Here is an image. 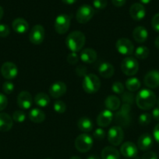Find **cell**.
<instances>
[{"label": "cell", "mask_w": 159, "mask_h": 159, "mask_svg": "<svg viewBox=\"0 0 159 159\" xmlns=\"http://www.w3.org/2000/svg\"><path fill=\"white\" fill-rule=\"evenodd\" d=\"M157 102L156 96L153 91L148 89H143L137 93L136 96V103L137 107L143 110L152 109Z\"/></svg>", "instance_id": "cell-1"}, {"label": "cell", "mask_w": 159, "mask_h": 159, "mask_svg": "<svg viewBox=\"0 0 159 159\" xmlns=\"http://www.w3.org/2000/svg\"><path fill=\"white\" fill-rule=\"evenodd\" d=\"M86 38L84 34L80 31H73L67 36L65 39V44L71 52H79L85 44Z\"/></svg>", "instance_id": "cell-2"}, {"label": "cell", "mask_w": 159, "mask_h": 159, "mask_svg": "<svg viewBox=\"0 0 159 159\" xmlns=\"http://www.w3.org/2000/svg\"><path fill=\"white\" fill-rule=\"evenodd\" d=\"M83 89L88 94L97 93L101 87V82L97 75L94 74H87L83 80Z\"/></svg>", "instance_id": "cell-3"}, {"label": "cell", "mask_w": 159, "mask_h": 159, "mask_svg": "<svg viewBox=\"0 0 159 159\" xmlns=\"http://www.w3.org/2000/svg\"><path fill=\"white\" fill-rule=\"evenodd\" d=\"M93 146V138L90 135L84 133L80 134L75 140V147L78 152L85 153L89 152Z\"/></svg>", "instance_id": "cell-4"}, {"label": "cell", "mask_w": 159, "mask_h": 159, "mask_svg": "<svg viewBox=\"0 0 159 159\" xmlns=\"http://www.w3.org/2000/svg\"><path fill=\"white\" fill-rule=\"evenodd\" d=\"M71 23V16L60 14L55 18L54 23L55 30L59 34H65L69 30Z\"/></svg>", "instance_id": "cell-5"}, {"label": "cell", "mask_w": 159, "mask_h": 159, "mask_svg": "<svg viewBox=\"0 0 159 159\" xmlns=\"http://www.w3.org/2000/svg\"><path fill=\"white\" fill-rule=\"evenodd\" d=\"M121 70L126 75L132 76L137 73L139 70V64L132 57H126L121 64Z\"/></svg>", "instance_id": "cell-6"}, {"label": "cell", "mask_w": 159, "mask_h": 159, "mask_svg": "<svg viewBox=\"0 0 159 159\" xmlns=\"http://www.w3.org/2000/svg\"><path fill=\"white\" fill-rule=\"evenodd\" d=\"M94 15V9L90 5H82L78 9L76 14V18L78 23H87L93 18Z\"/></svg>", "instance_id": "cell-7"}, {"label": "cell", "mask_w": 159, "mask_h": 159, "mask_svg": "<svg viewBox=\"0 0 159 159\" xmlns=\"http://www.w3.org/2000/svg\"><path fill=\"white\" fill-rule=\"evenodd\" d=\"M124 138V132L119 126H114L109 129L108 132V141L113 146H118L123 142Z\"/></svg>", "instance_id": "cell-8"}, {"label": "cell", "mask_w": 159, "mask_h": 159, "mask_svg": "<svg viewBox=\"0 0 159 159\" xmlns=\"http://www.w3.org/2000/svg\"><path fill=\"white\" fill-rule=\"evenodd\" d=\"M115 48L119 54L126 56L131 55L134 51L133 43L127 38L118 39L115 43Z\"/></svg>", "instance_id": "cell-9"}, {"label": "cell", "mask_w": 159, "mask_h": 159, "mask_svg": "<svg viewBox=\"0 0 159 159\" xmlns=\"http://www.w3.org/2000/svg\"><path fill=\"white\" fill-rule=\"evenodd\" d=\"M45 29L41 25H35L30 31L29 40L33 44L39 45L42 43L45 39Z\"/></svg>", "instance_id": "cell-10"}, {"label": "cell", "mask_w": 159, "mask_h": 159, "mask_svg": "<svg viewBox=\"0 0 159 159\" xmlns=\"http://www.w3.org/2000/svg\"><path fill=\"white\" fill-rule=\"evenodd\" d=\"M2 75L7 80L15 79L18 74V68L17 65L10 61H6L1 67Z\"/></svg>", "instance_id": "cell-11"}, {"label": "cell", "mask_w": 159, "mask_h": 159, "mask_svg": "<svg viewBox=\"0 0 159 159\" xmlns=\"http://www.w3.org/2000/svg\"><path fill=\"white\" fill-rule=\"evenodd\" d=\"M129 15L132 20L140 21L146 16V9L141 3H134L129 9Z\"/></svg>", "instance_id": "cell-12"}, {"label": "cell", "mask_w": 159, "mask_h": 159, "mask_svg": "<svg viewBox=\"0 0 159 159\" xmlns=\"http://www.w3.org/2000/svg\"><path fill=\"white\" fill-rule=\"evenodd\" d=\"M66 85L63 82L58 81V82H54L52 85H51V86L49 87V89H48V93L51 97L57 99V98L63 96L66 93Z\"/></svg>", "instance_id": "cell-13"}, {"label": "cell", "mask_w": 159, "mask_h": 159, "mask_svg": "<svg viewBox=\"0 0 159 159\" xmlns=\"http://www.w3.org/2000/svg\"><path fill=\"white\" fill-rule=\"evenodd\" d=\"M145 85L149 89H156L159 86V71L152 70L148 71L144 77Z\"/></svg>", "instance_id": "cell-14"}, {"label": "cell", "mask_w": 159, "mask_h": 159, "mask_svg": "<svg viewBox=\"0 0 159 159\" xmlns=\"http://www.w3.org/2000/svg\"><path fill=\"white\" fill-rule=\"evenodd\" d=\"M33 98L30 93L26 91H22L17 96V105L23 110H28L32 106Z\"/></svg>", "instance_id": "cell-15"}, {"label": "cell", "mask_w": 159, "mask_h": 159, "mask_svg": "<svg viewBox=\"0 0 159 159\" xmlns=\"http://www.w3.org/2000/svg\"><path fill=\"white\" fill-rule=\"evenodd\" d=\"M120 152L124 157L128 158H133L137 155V147L131 141L125 142L120 148Z\"/></svg>", "instance_id": "cell-16"}, {"label": "cell", "mask_w": 159, "mask_h": 159, "mask_svg": "<svg viewBox=\"0 0 159 159\" xmlns=\"http://www.w3.org/2000/svg\"><path fill=\"white\" fill-rule=\"evenodd\" d=\"M130 105L127 103H124L122 106L119 111L115 114V120L118 121L122 125H125L126 124H129V113L130 111Z\"/></svg>", "instance_id": "cell-17"}, {"label": "cell", "mask_w": 159, "mask_h": 159, "mask_svg": "<svg viewBox=\"0 0 159 159\" xmlns=\"http://www.w3.org/2000/svg\"><path fill=\"white\" fill-rule=\"evenodd\" d=\"M113 120V113L108 110H104L98 114L97 117V124L101 127H106L110 125Z\"/></svg>", "instance_id": "cell-18"}, {"label": "cell", "mask_w": 159, "mask_h": 159, "mask_svg": "<svg viewBox=\"0 0 159 159\" xmlns=\"http://www.w3.org/2000/svg\"><path fill=\"white\" fill-rule=\"evenodd\" d=\"M98 71L101 77L104 78V79H109L115 73V68H114V66L112 64H110L109 62L104 61L100 64V65L98 66Z\"/></svg>", "instance_id": "cell-19"}, {"label": "cell", "mask_w": 159, "mask_h": 159, "mask_svg": "<svg viewBox=\"0 0 159 159\" xmlns=\"http://www.w3.org/2000/svg\"><path fill=\"white\" fill-rule=\"evenodd\" d=\"M137 146L141 151H148L153 146V138L149 134H143L137 141Z\"/></svg>", "instance_id": "cell-20"}, {"label": "cell", "mask_w": 159, "mask_h": 159, "mask_svg": "<svg viewBox=\"0 0 159 159\" xmlns=\"http://www.w3.org/2000/svg\"><path fill=\"white\" fill-rule=\"evenodd\" d=\"M80 58L86 64L94 63L97 59V53L92 48H85L81 51Z\"/></svg>", "instance_id": "cell-21"}, {"label": "cell", "mask_w": 159, "mask_h": 159, "mask_svg": "<svg viewBox=\"0 0 159 159\" xmlns=\"http://www.w3.org/2000/svg\"><path fill=\"white\" fill-rule=\"evenodd\" d=\"M12 27L17 34H24L29 30V24L24 19L17 18L12 22Z\"/></svg>", "instance_id": "cell-22"}, {"label": "cell", "mask_w": 159, "mask_h": 159, "mask_svg": "<svg viewBox=\"0 0 159 159\" xmlns=\"http://www.w3.org/2000/svg\"><path fill=\"white\" fill-rule=\"evenodd\" d=\"M12 118L6 113H0V131L6 132L12 127Z\"/></svg>", "instance_id": "cell-23"}, {"label": "cell", "mask_w": 159, "mask_h": 159, "mask_svg": "<svg viewBox=\"0 0 159 159\" xmlns=\"http://www.w3.org/2000/svg\"><path fill=\"white\" fill-rule=\"evenodd\" d=\"M133 39L137 43H143L147 40L148 32L145 27L142 26H137L132 32Z\"/></svg>", "instance_id": "cell-24"}, {"label": "cell", "mask_w": 159, "mask_h": 159, "mask_svg": "<svg viewBox=\"0 0 159 159\" xmlns=\"http://www.w3.org/2000/svg\"><path fill=\"white\" fill-rule=\"evenodd\" d=\"M104 106L107 110L110 111H115L119 109L121 106L120 99L115 96H108L104 100Z\"/></svg>", "instance_id": "cell-25"}, {"label": "cell", "mask_w": 159, "mask_h": 159, "mask_svg": "<svg viewBox=\"0 0 159 159\" xmlns=\"http://www.w3.org/2000/svg\"><path fill=\"white\" fill-rule=\"evenodd\" d=\"M120 154L114 147L108 146L101 152V159H119Z\"/></svg>", "instance_id": "cell-26"}, {"label": "cell", "mask_w": 159, "mask_h": 159, "mask_svg": "<svg viewBox=\"0 0 159 159\" xmlns=\"http://www.w3.org/2000/svg\"><path fill=\"white\" fill-rule=\"evenodd\" d=\"M29 119L35 124H40L45 120V113L40 109H32L29 113Z\"/></svg>", "instance_id": "cell-27"}, {"label": "cell", "mask_w": 159, "mask_h": 159, "mask_svg": "<svg viewBox=\"0 0 159 159\" xmlns=\"http://www.w3.org/2000/svg\"><path fill=\"white\" fill-rule=\"evenodd\" d=\"M77 127L80 129V130L87 133V132L91 131L93 129V122L90 118L87 116H83L78 120Z\"/></svg>", "instance_id": "cell-28"}, {"label": "cell", "mask_w": 159, "mask_h": 159, "mask_svg": "<svg viewBox=\"0 0 159 159\" xmlns=\"http://www.w3.org/2000/svg\"><path fill=\"white\" fill-rule=\"evenodd\" d=\"M34 103L39 107H46L49 104L50 99L48 95L45 93H38L34 96Z\"/></svg>", "instance_id": "cell-29"}, {"label": "cell", "mask_w": 159, "mask_h": 159, "mask_svg": "<svg viewBox=\"0 0 159 159\" xmlns=\"http://www.w3.org/2000/svg\"><path fill=\"white\" fill-rule=\"evenodd\" d=\"M140 82L137 78H130L126 82V87L129 92H136L140 88Z\"/></svg>", "instance_id": "cell-30"}, {"label": "cell", "mask_w": 159, "mask_h": 159, "mask_svg": "<svg viewBox=\"0 0 159 159\" xmlns=\"http://www.w3.org/2000/svg\"><path fill=\"white\" fill-rule=\"evenodd\" d=\"M150 51L147 47L145 46H140L136 49L134 54L137 58L140 59V60H143L146 59L147 57L149 56Z\"/></svg>", "instance_id": "cell-31"}, {"label": "cell", "mask_w": 159, "mask_h": 159, "mask_svg": "<svg viewBox=\"0 0 159 159\" xmlns=\"http://www.w3.org/2000/svg\"><path fill=\"white\" fill-rule=\"evenodd\" d=\"M54 110L58 113H63L66 110V105L62 100H56L53 105Z\"/></svg>", "instance_id": "cell-32"}, {"label": "cell", "mask_w": 159, "mask_h": 159, "mask_svg": "<svg viewBox=\"0 0 159 159\" xmlns=\"http://www.w3.org/2000/svg\"><path fill=\"white\" fill-rule=\"evenodd\" d=\"M151 119H152V116L150 113H142L139 116V124L142 126H147L151 122Z\"/></svg>", "instance_id": "cell-33"}, {"label": "cell", "mask_w": 159, "mask_h": 159, "mask_svg": "<svg viewBox=\"0 0 159 159\" xmlns=\"http://www.w3.org/2000/svg\"><path fill=\"white\" fill-rule=\"evenodd\" d=\"M12 120L17 123H22L26 120V114L22 110H16L12 113Z\"/></svg>", "instance_id": "cell-34"}, {"label": "cell", "mask_w": 159, "mask_h": 159, "mask_svg": "<svg viewBox=\"0 0 159 159\" xmlns=\"http://www.w3.org/2000/svg\"><path fill=\"white\" fill-rule=\"evenodd\" d=\"M112 89L115 94H123L124 93V85L120 82H115L112 85Z\"/></svg>", "instance_id": "cell-35"}, {"label": "cell", "mask_w": 159, "mask_h": 159, "mask_svg": "<svg viewBox=\"0 0 159 159\" xmlns=\"http://www.w3.org/2000/svg\"><path fill=\"white\" fill-rule=\"evenodd\" d=\"M14 90V85L12 82L6 81L2 85V91L6 94H11Z\"/></svg>", "instance_id": "cell-36"}, {"label": "cell", "mask_w": 159, "mask_h": 159, "mask_svg": "<svg viewBox=\"0 0 159 159\" xmlns=\"http://www.w3.org/2000/svg\"><path fill=\"white\" fill-rule=\"evenodd\" d=\"M66 59H67V62H68L70 65H76V64L78 63L80 57L77 55V54H76V53L71 52L70 54H69L68 55H67Z\"/></svg>", "instance_id": "cell-37"}, {"label": "cell", "mask_w": 159, "mask_h": 159, "mask_svg": "<svg viewBox=\"0 0 159 159\" xmlns=\"http://www.w3.org/2000/svg\"><path fill=\"white\" fill-rule=\"evenodd\" d=\"M10 34V29L9 26L4 23H0V37H6Z\"/></svg>", "instance_id": "cell-38"}, {"label": "cell", "mask_w": 159, "mask_h": 159, "mask_svg": "<svg viewBox=\"0 0 159 159\" xmlns=\"http://www.w3.org/2000/svg\"><path fill=\"white\" fill-rule=\"evenodd\" d=\"M93 137L95 139L101 141V140L104 139V137H105V131H104L102 128H97L96 130L94 131Z\"/></svg>", "instance_id": "cell-39"}, {"label": "cell", "mask_w": 159, "mask_h": 159, "mask_svg": "<svg viewBox=\"0 0 159 159\" xmlns=\"http://www.w3.org/2000/svg\"><path fill=\"white\" fill-rule=\"evenodd\" d=\"M107 0H94L93 6L97 9H104L107 6Z\"/></svg>", "instance_id": "cell-40"}, {"label": "cell", "mask_w": 159, "mask_h": 159, "mask_svg": "<svg viewBox=\"0 0 159 159\" xmlns=\"http://www.w3.org/2000/svg\"><path fill=\"white\" fill-rule=\"evenodd\" d=\"M133 95L130 93H124L122 96V99H123V101L125 102V103H127L131 105L133 102Z\"/></svg>", "instance_id": "cell-41"}, {"label": "cell", "mask_w": 159, "mask_h": 159, "mask_svg": "<svg viewBox=\"0 0 159 159\" xmlns=\"http://www.w3.org/2000/svg\"><path fill=\"white\" fill-rule=\"evenodd\" d=\"M151 26L154 30L159 32V12L156 13L153 16L152 20H151Z\"/></svg>", "instance_id": "cell-42"}, {"label": "cell", "mask_w": 159, "mask_h": 159, "mask_svg": "<svg viewBox=\"0 0 159 159\" xmlns=\"http://www.w3.org/2000/svg\"><path fill=\"white\" fill-rule=\"evenodd\" d=\"M76 74L80 77H85L87 75V68L83 65H80L76 68Z\"/></svg>", "instance_id": "cell-43"}, {"label": "cell", "mask_w": 159, "mask_h": 159, "mask_svg": "<svg viewBox=\"0 0 159 159\" xmlns=\"http://www.w3.org/2000/svg\"><path fill=\"white\" fill-rule=\"evenodd\" d=\"M8 105V99L2 93H0V111L5 110Z\"/></svg>", "instance_id": "cell-44"}, {"label": "cell", "mask_w": 159, "mask_h": 159, "mask_svg": "<svg viewBox=\"0 0 159 159\" xmlns=\"http://www.w3.org/2000/svg\"><path fill=\"white\" fill-rule=\"evenodd\" d=\"M142 159H157V155L154 152H147L142 156Z\"/></svg>", "instance_id": "cell-45"}, {"label": "cell", "mask_w": 159, "mask_h": 159, "mask_svg": "<svg viewBox=\"0 0 159 159\" xmlns=\"http://www.w3.org/2000/svg\"><path fill=\"white\" fill-rule=\"evenodd\" d=\"M153 136H154V140L159 144V124L154 127V132H153Z\"/></svg>", "instance_id": "cell-46"}, {"label": "cell", "mask_w": 159, "mask_h": 159, "mask_svg": "<svg viewBox=\"0 0 159 159\" xmlns=\"http://www.w3.org/2000/svg\"><path fill=\"white\" fill-rule=\"evenodd\" d=\"M126 0H112V4L116 7H122L126 4Z\"/></svg>", "instance_id": "cell-47"}, {"label": "cell", "mask_w": 159, "mask_h": 159, "mask_svg": "<svg viewBox=\"0 0 159 159\" xmlns=\"http://www.w3.org/2000/svg\"><path fill=\"white\" fill-rule=\"evenodd\" d=\"M152 117L154 118V120H156L159 121V107H156V108H154V110H153L152 111Z\"/></svg>", "instance_id": "cell-48"}, {"label": "cell", "mask_w": 159, "mask_h": 159, "mask_svg": "<svg viewBox=\"0 0 159 159\" xmlns=\"http://www.w3.org/2000/svg\"><path fill=\"white\" fill-rule=\"evenodd\" d=\"M76 1H77V0H62V2L65 3V4L66 5H73L74 4V3H76Z\"/></svg>", "instance_id": "cell-49"}, {"label": "cell", "mask_w": 159, "mask_h": 159, "mask_svg": "<svg viewBox=\"0 0 159 159\" xmlns=\"http://www.w3.org/2000/svg\"><path fill=\"white\" fill-rule=\"evenodd\" d=\"M154 45H155L156 48L159 50V36L156 37L155 40H154Z\"/></svg>", "instance_id": "cell-50"}, {"label": "cell", "mask_w": 159, "mask_h": 159, "mask_svg": "<svg viewBox=\"0 0 159 159\" xmlns=\"http://www.w3.org/2000/svg\"><path fill=\"white\" fill-rule=\"evenodd\" d=\"M87 159H101V158H100L98 155H90V156L87 157Z\"/></svg>", "instance_id": "cell-51"}, {"label": "cell", "mask_w": 159, "mask_h": 159, "mask_svg": "<svg viewBox=\"0 0 159 159\" xmlns=\"http://www.w3.org/2000/svg\"><path fill=\"white\" fill-rule=\"evenodd\" d=\"M3 14H4V10H3V8L0 6V20H1L2 18Z\"/></svg>", "instance_id": "cell-52"}, {"label": "cell", "mask_w": 159, "mask_h": 159, "mask_svg": "<svg viewBox=\"0 0 159 159\" xmlns=\"http://www.w3.org/2000/svg\"><path fill=\"white\" fill-rule=\"evenodd\" d=\"M140 2H142L143 4H148V3L151 2V0H140Z\"/></svg>", "instance_id": "cell-53"}, {"label": "cell", "mask_w": 159, "mask_h": 159, "mask_svg": "<svg viewBox=\"0 0 159 159\" xmlns=\"http://www.w3.org/2000/svg\"><path fill=\"white\" fill-rule=\"evenodd\" d=\"M70 159H81V158L78 156H73V157H71Z\"/></svg>", "instance_id": "cell-54"}, {"label": "cell", "mask_w": 159, "mask_h": 159, "mask_svg": "<svg viewBox=\"0 0 159 159\" xmlns=\"http://www.w3.org/2000/svg\"><path fill=\"white\" fill-rule=\"evenodd\" d=\"M157 107H159V98L157 99Z\"/></svg>", "instance_id": "cell-55"}, {"label": "cell", "mask_w": 159, "mask_h": 159, "mask_svg": "<svg viewBox=\"0 0 159 159\" xmlns=\"http://www.w3.org/2000/svg\"><path fill=\"white\" fill-rule=\"evenodd\" d=\"M44 159H51V158H44Z\"/></svg>", "instance_id": "cell-56"}]
</instances>
